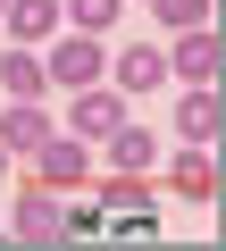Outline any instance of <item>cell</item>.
Returning a JSON list of instances; mask_svg holds the SVG:
<instances>
[{
	"label": "cell",
	"instance_id": "5bb4252c",
	"mask_svg": "<svg viewBox=\"0 0 226 251\" xmlns=\"http://www.w3.org/2000/svg\"><path fill=\"white\" fill-rule=\"evenodd\" d=\"M100 201H109V209H126V218H134V209H143V201H159V193H151L143 176H109V184H100Z\"/></svg>",
	"mask_w": 226,
	"mask_h": 251
},
{
	"label": "cell",
	"instance_id": "4fadbf2b",
	"mask_svg": "<svg viewBox=\"0 0 226 251\" xmlns=\"http://www.w3.org/2000/svg\"><path fill=\"white\" fill-rule=\"evenodd\" d=\"M118 9H126V0H67V25H75V34H109Z\"/></svg>",
	"mask_w": 226,
	"mask_h": 251
},
{
	"label": "cell",
	"instance_id": "9a60e30c",
	"mask_svg": "<svg viewBox=\"0 0 226 251\" xmlns=\"http://www.w3.org/2000/svg\"><path fill=\"white\" fill-rule=\"evenodd\" d=\"M151 9H159V25H176V34L209 25V0H151Z\"/></svg>",
	"mask_w": 226,
	"mask_h": 251
},
{
	"label": "cell",
	"instance_id": "52a82bcc",
	"mask_svg": "<svg viewBox=\"0 0 226 251\" xmlns=\"http://www.w3.org/2000/svg\"><path fill=\"white\" fill-rule=\"evenodd\" d=\"M168 75H184V84H209V75H218V34H209V25L176 34V50H168Z\"/></svg>",
	"mask_w": 226,
	"mask_h": 251
},
{
	"label": "cell",
	"instance_id": "8fae6325",
	"mask_svg": "<svg viewBox=\"0 0 226 251\" xmlns=\"http://www.w3.org/2000/svg\"><path fill=\"white\" fill-rule=\"evenodd\" d=\"M168 193H184V201H209V159H201V143H184V151L168 159Z\"/></svg>",
	"mask_w": 226,
	"mask_h": 251
},
{
	"label": "cell",
	"instance_id": "30bf717a",
	"mask_svg": "<svg viewBox=\"0 0 226 251\" xmlns=\"http://www.w3.org/2000/svg\"><path fill=\"white\" fill-rule=\"evenodd\" d=\"M176 134H184V143H209V134H218V100H209V84H193V92L176 100Z\"/></svg>",
	"mask_w": 226,
	"mask_h": 251
},
{
	"label": "cell",
	"instance_id": "2e32d148",
	"mask_svg": "<svg viewBox=\"0 0 226 251\" xmlns=\"http://www.w3.org/2000/svg\"><path fill=\"white\" fill-rule=\"evenodd\" d=\"M0 168H9V151H0Z\"/></svg>",
	"mask_w": 226,
	"mask_h": 251
},
{
	"label": "cell",
	"instance_id": "ba28073f",
	"mask_svg": "<svg viewBox=\"0 0 226 251\" xmlns=\"http://www.w3.org/2000/svg\"><path fill=\"white\" fill-rule=\"evenodd\" d=\"M0 17H9V34L34 50V42H50V34H59V0H9Z\"/></svg>",
	"mask_w": 226,
	"mask_h": 251
},
{
	"label": "cell",
	"instance_id": "7a4b0ae2",
	"mask_svg": "<svg viewBox=\"0 0 226 251\" xmlns=\"http://www.w3.org/2000/svg\"><path fill=\"white\" fill-rule=\"evenodd\" d=\"M9 226H17V243H59L67 234V209H59L50 184H25V201L9 209Z\"/></svg>",
	"mask_w": 226,
	"mask_h": 251
},
{
	"label": "cell",
	"instance_id": "e0dca14e",
	"mask_svg": "<svg viewBox=\"0 0 226 251\" xmlns=\"http://www.w3.org/2000/svg\"><path fill=\"white\" fill-rule=\"evenodd\" d=\"M0 9H9V0H0Z\"/></svg>",
	"mask_w": 226,
	"mask_h": 251
},
{
	"label": "cell",
	"instance_id": "6da1fadb",
	"mask_svg": "<svg viewBox=\"0 0 226 251\" xmlns=\"http://www.w3.org/2000/svg\"><path fill=\"white\" fill-rule=\"evenodd\" d=\"M42 67H50V84L84 92V84H100V67H109V59H100V34H67V42H59Z\"/></svg>",
	"mask_w": 226,
	"mask_h": 251
},
{
	"label": "cell",
	"instance_id": "3957f363",
	"mask_svg": "<svg viewBox=\"0 0 226 251\" xmlns=\"http://www.w3.org/2000/svg\"><path fill=\"white\" fill-rule=\"evenodd\" d=\"M50 134H59V126L42 117V100H9V109H0V151H9V159H34Z\"/></svg>",
	"mask_w": 226,
	"mask_h": 251
},
{
	"label": "cell",
	"instance_id": "5b68a950",
	"mask_svg": "<svg viewBox=\"0 0 226 251\" xmlns=\"http://www.w3.org/2000/svg\"><path fill=\"white\" fill-rule=\"evenodd\" d=\"M109 126H126V92L84 84V92L67 100V134H109Z\"/></svg>",
	"mask_w": 226,
	"mask_h": 251
},
{
	"label": "cell",
	"instance_id": "9c48e42d",
	"mask_svg": "<svg viewBox=\"0 0 226 251\" xmlns=\"http://www.w3.org/2000/svg\"><path fill=\"white\" fill-rule=\"evenodd\" d=\"M0 84H9V100H42V92H50V67H42V59L17 42L9 59H0Z\"/></svg>",
	"mask_w": 226,
	"mask_h": 251
},
{
	"label": "cell",
	"instance_id": "277c9868",
	"mask_svg": "<svg viewBox=\"0 0 226 251\" xmlns=\"http://www.w3.org/2000/svg\"><path fill=\"white\" fill-rule=\"evenodd\" d=\"M34 168H42V184H50V193H67V184H84V176H92V151H84V134H50V143L34 151Z\"/></svg>",
	"mask_w": 226,
	"mask_h": 251
},
{
	"label": "cell",
	"instance_id": "7c38bea8",
	"mask_svg": "<svg viewBox=\"0 0 226 251\" xmlns=\"http://www.w3.org/2000/svg\"><path fill=\"white\" fill-rule=\"evenodd\" d=\"M159 75H168V59H159V50H151V42H134V50H126V59H118V92H151V84H159Z\"/></svg>",
	"mask_w": 226,
	"mask_h": 251
},
{
	"label": "cell",
	"instance_id": "8992f818",
	"mask_svg": "<svg viewBox=\"0 0 226 251\" xmlns=\"http://www.w3.org/2000/svg\"><path fill=\"white\" fill-rule=\"evenodd\" d=\"M109 168L118 176H151L159 168V134L151 126H109Z\"/></svg>",
	"mask_w": 226,
	"mask_h": 251
}]
</instances>
